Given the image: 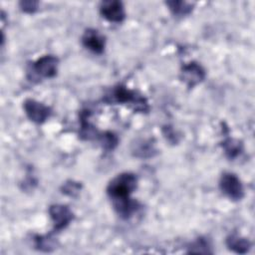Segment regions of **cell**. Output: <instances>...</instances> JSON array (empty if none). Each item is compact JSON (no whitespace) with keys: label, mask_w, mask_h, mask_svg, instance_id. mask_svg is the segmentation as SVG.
Masks as SVG:
<instances>
[{"label":"cell","mask_w":255,"mask_h":255,"mask_svg":"<svg viewBox=\"0 0 255 255\" xmlns=\"http://www.w3.org/2000/svg\"><path fill=\"white\" fill-rule=\"evenodd\" d=\"M38 4L36 1H22L20 2V7L24 12L34 13L38 8Z\"/></svg>","instance_id":"18"},{"label":"cell","mask_w":255,"mask_h":255,"mask_svg":"<svg viewBox=\"0 0 255 255\" xmlns=\"http://www.w3.org/2000/svg\"><path fill=\"white\" fill-rule=\"evenodd\" d=\"M221 191L232 200H240L244 196V188L240 179L231 172H224L219 180Z\"/></svg>","instance_id":"4"},{"label":"cell","mask_w":255,"mask_h":255,"mask_svg":"<svg viewBox=\"0 0 255 255\" xmlns=\"http://www.w3.org/2000/svg\"><path fill=\"white\" fill-rule=\"evenodd\" d=\"M137 177L130 172H123L114 177L107 187L114 209L124 219H128L138 209V203L130 198L135 190Z\"/></svg>","instance_id":"1"},{"label":"cell","mask_w":255,"mask_h":255,"mask_svg":"<svg viewBox=\"0 0 255 255\" xmlns=\"http://www.w3.org/2000/svg\"><path fill=\"white\" fill-rule=\"evenodd\" d=\"M82 43L84 47L96 54H102L105 50V37L96 29H87L82 36Z\"/></svg>","instance_id":"9"},{"label":"cell","mask_w":255,"mask_h":255,"mask_svg":"<svg viewBox=\"0 0 255 255\" xmlns=\"http://www.w3.org/2000/svg\"><path fill=\"white\" fill-rule=\"evenodd\" d=\"M102 146L107 150H113L119 142V139L115 133L112 131H105L103 133H99L98 135Z\"/></svg>","instance_id":"13"},{"label":"cell","mask_w":255,"mask_h":255,"mask_svg":"<svg viewBox=\"0 0 255 255\" xmlns=\"http://www.w3.org/2000/svg\"><path fill=\"white\" fill-rule=\"evenodd\" d=\"M136 147L133 149L135 151V155L139 156V157H148V156H152V152L154 150L152 144L149 141H141L140 143L135 145Z\"/></svg>","instance_id":"16"},{"label":"cell","mask_w":255,"mask_h":255,"mask_svg":"<svg viewBox=\"0 0 255 255\" xmlns=\"http://www.w3.org/2000/svg\"><path fill=\"white\" fill-rule=\"evenodd\" d=\"M166 5L169 7V10L173 15L182 17L188 15L192 11L193 5L185 1H168Z\"/></svg>","instance_id":"12"},{"label":"cell","mask_w":255,"mask_h":255,"mask_svg":"<svg viewBox=\"0 0 255 255\" xmlns=\"http://www.w3.org/2000/svg\"><path fill=\"white\" fill-rule=\"evenodd\" d=\"M34 242H35L36 248L38 250H41L44 252H50L53 249H55V247H56L55 241L48 235H46V236L37 235L34 238Z\"/></svg>","instance_id":"14"},{"label":"cell","mask_w":255,"mask_h":255,"mask_svg":"<svg viewBox=\"0 0 255 255\" xmlns=\"http://www.w3.org/2000/svg\"><path fill=\"white\" fill-rule=\"evenodd\" d=\"M23 108L27 117L36 124L44 123L51 115L49 107L33 99H27L23 104Z\"/></svg>","instance_id":"6"},{"label":"cell","mask_w":255,"mask_h":255,"mask_svg":"<svg viewBox=\"0 0 255 255\" xmlns=\"http://www.w3.org/2000/svg\"><path fill=\"white\" fill-rule=\"evenodd\" d=\"M105 101L109 104H128L134 107L135 111L139 112L148 111V105L145 98L123 85L115 87L106 96Z\"/></svg>","instance_id":"2"},{"label":"cell","mask_w":255,"mask_h":255,"mask_svg":"<svg viewBox=\"0 0 255 255\" xmlns=\"http://www.w3.org/2000/svg\"><path fill=\"white\" fill-rule=\"evenodd\" d=\"M81 188H82V185L79 182L70 180L64 183V185L62 186V192L71 197H75L79 194Z\"/></svg>","instance_id":"17"},{"label":"cell","mask_w":255,"mask_h":255,"mask_svg":"<svg viewBox=\"0 0 255 255\" xmlns=\"http://www.w3.org/2000/svg\"><path fill=\"white\" fill-rule=\"evenodd\" d=\"M180 78L188 88H193L204 80L205 71L197 62H190L181 68Z\"/></svg>","instance_id":"8"},{"label":"cell","mask_w":255,"mask_h":255,"mask_svg":"<svg viewBox=\"0 0 255 255\" xmlns=\"http://www.w3.org/2000/svg\"><path fill=\"white\" fill-rule=\"evenodd\" d=\"M100 13L105 19L114 23H121L126 18L124 4L117 0L103 1L100 5Z\"/></svg>","instance_id":"7"},{"label":"cell","mask_w":255,"mask_h":255,"mask_svg":"<svg viewBox=\"0 0 255 255\" xmlns=\"http://www.w3.org/2000/svg\"><path fill=\"white\" fill-rule=\"evenodd\" d=\"M222 146H223V149L225 151V154L230 159L236 158L242 152V149H243L241 141L238 140V139H235V138L225 139L223 141Z\"/></svg>","instance_id":"11"},{"label":"cell","mask_w":255,"mask_h":255,"mask_svg":"<svg viewBox=\"0 0 255 255\" xmlns=\"http://www.w3.org/2000/svg\"><path fill=\"white\" fill-rule=\"evenodd\" d=\"M49 214L54 224L55 231H61L66 228L74 219L71 209L64 204H54L49 208Z\"/></svg>","instance_id":"5"},{"label":"cell","mask_w":255,"mask_h":255,"mask_svg":"<svg viewBox=\"0 0 255 255\" xmlns=\"http://www.w3.org/2000/svg\"><path fill=\"white\" fill-rule=\"evenodd\" d=\"M188 248V252L191 253H212V251L209 250L210 245L208 241L205 240L204 238H198Z\"/></svg>","instance_id":"15"},{"label":"cell","mask_w":255,"mask_h":255,"mask_svg":"<svg viewBox=\"0 0 255 255\" xmlns=\"http://www.w3.org/2000/svg\"><path fill=\"white\" fill-rule=\"evenodd\" d=\"M59 60L53 55H45L39 58L33 63L31 72H33V77L40 79H50L57 75Z\"/></svg>","instance_id":"3"},{"label":"cell","mask_w":255,"mask_h":255,"mask_svg":"<svg viewBox=\"0 0 255 255\" xmlns=\"http://www.w3.org/2000/svg\"><path fill=\"white\" fill-rule=\"evenodd\" d=\"M226 245L230 250L239 254H245L251 248V242L237 234L229 235L226 239Z\"/></svg>","instance_id":"10"}]
</instances>
